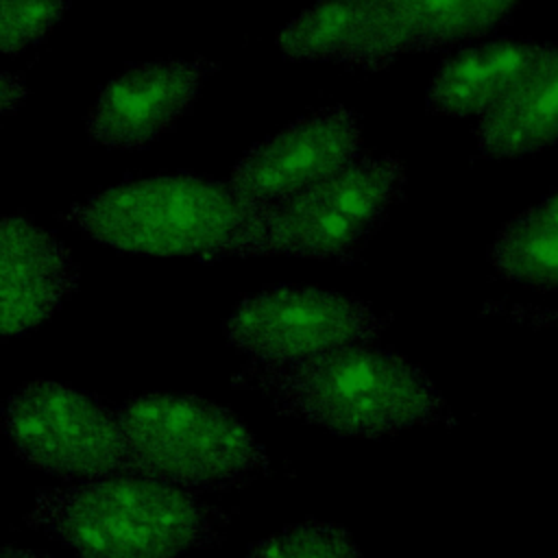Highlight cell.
Masks as SVG:
<instances>
[{"label":"cell","instance_id":"6da1fadb","mask_svg":"<svg viewBox=\"0 0 558 558\" xmlns=\"http://www.w3.org/2000/svg\"><path fill=\"white\" fill-rule=\"evenodd\" d=\"M246 381L268 395L281 414L342 436L379 438L445 414L442 397L418 366L371 344L259 364Z\"/></svg>","mask_w":558,"mask_h":558},{"label":"cell","instance_id":"7a4b0ae2","mask_svg":"<svg viewBox=\"0 0 558 558\" xmlns=\"http://www.w3.org/2000/svg\"><path fill=\"white\" fill-rule=\"evenodd\" d=\"M26 523L78 558H177L211 545L222 517L172 484L111 475L41 490Z\"/></svg>","mask_w":558,"mask_h":558},{"label":"cell","instance_id":"3957f363","mask_svg":"<svg viewBox=\"0 0 558 558\" xmlns=\"http://www.w3.org/2000/svg\"><path fill=\"white\" fill-rule=\"evenodd\" d=\"M87 238L135 255H238L255 218L229 185L194 174L135 179L68 211Z\"/></svg>","mask_w":558,"mask_h":558},{"label":"cell","instance_id":"277c9868","mask_svg":"<svg viewBox=\"0 0 558 558\" xmlns=\"http://www.w3.org/2000/svg\"><path fill=\"white\" fill-rule=\"evenodd\" d=\"M146 477L185 488H227L268 469L255 436L227 408L194 395L148 392L118 410Z\"/></svg>","mask_w":558,"mask_h":558},{"label":"cell","instance_id":"5b68a950","mask_svg":"<svg viewBox=\"0 0 558 558\" xmlns=\"http://www.w3.org/2000/svg\"><path fill=\"white\" fill-rule=\"evenodd\" d=\"M401 190V161L395 157L357 159L281 205L257 211L238 255L347 257L379 227Z\"/></svg>","mask_w":558,"mask_h":558},{"label":"cell","instance_id":"8992f818","mask_svg":"<svg viewBox=\"0 0 558 558\" xmlns=\"http://www.w3.org/2000/svg\"><path fill=\"white\" fill-rule=\"evenodd\" d=\"M4 429L22 460L54 477L144 475L118 414L57 381H33L15 390L4 405Z\"/></svg>","mask_w":558,"mask_h":558},{"label":"cell","instance_id":"52a82bcc","mask_svg":"<svg viewBox=\"0 0 558 558\" xmlns=\"http://www.w3.org/2000/svg\"><path fill=\"white\" fill-rule=\"evenodd\" d=\"M381 331L384 320L366 303L296 286L251 294L227 320L229 342L266 366L371 344Z\"/></svg>","mask_w":558,"mask_h":558},{"label":"cell","instance_id":"ba28073f","mask_svg":"<svg viewBox=\"0 0 558 558\" xmlns=\"http://www.w3.org/2000/svg\"><path fill=\"white\" fill-rule=\"evenodd\" d=\"M360 146L355 116L344 107H327L255 144L238 161L227 185L257 214L355 163Z\"/></svg>","mask_w":558,"mask_h":558},{"label":"cell","instance_id":"9c48e42d","mask_svg":"<svg viewBox=\"0 0 558 558\" xmlns=\"http://www.w3.org/2000/svg\"><path fill=\"white\" fill-rule=\"evenodd\" d=\"M203 76L201 63L183 59L133 65L102 87L89 109L87 131L109 148H142L194 105Z\"/></svg>","mask_w":558,"mask_h":558},{"label":"cell","instance_id":"30bf717a","mask_svg":"<svg viewBox=\"0 0 558 558\" xmlns=\"http://www.w3.org/2000/svg\"><path fill=\"white\" fill-rule=\"evenodd\" d=\"M74 286L76 268L59 240L22 216L2 218L0 329L4 338L46 320Z\"/></svg>","mask_w":558,"mask_h":558},{"label":"cell","instance_id":"8fae6325","mask_svg":"<svg viewBox=\"0 0 558 558\" xmlns=\"http://www.w3.org/2000/svg\"><path fill=\"white\" fill-rule=\"evenodd\" d=\"M277 44L294 61L384 68L395 59L384 0H318L279 33Z\"/></svg>","mask_w":558,"mask_h":558},{"label":"cell","instance_id":"7c38bea8","mask_svg":"<svg viewBox=\"0 0 558 558\" xmlns=\"http://www.w3.org/2000/svg\"><path fill=\"white\" fill-rule=\"evenodd\" d=\"M558 142V41L541 46L519 78L480 113L486 157H514Z\"/></svg>","mask_w":558,"mask_h":558},{"label":"cell","instance_id":"4fadbf2b","mask_svg":"<svg viewBox=\"0 0 558 558\" xmlns=\"http://www.w3.org/2000/svg\"><path fill=\"white\" fill-rule=\"evenodd\" d=\"M541 44L495 39L447 59L427 92V109L442 116L486 111L534 61Z\"/></svg>","mask_w":558,"mask_h":558},{"label":"cell","instance_id":"5bb4252c","mask_svg":"<svg viewBox=\"0 0 558 558\" xmlns=\"http://www.w3.org/2000/svg\"><path fill=\"white\" fill-rule=\"evenodd\" d=\"M519 0H384L392 54L432 50L482 35Z\"/></svg>","mask_w":558,"mask_h":558},{"label":"cell","instance_id":"9a60e30c","mask_svg":"<svg viewBox=\"0 0 558 558\" xmlns=\"http://www.w3.org/2000/svg\"><path fill=\"white\" fill-rule=\"evenodd\" d=\"M495 270L536 288H558V194L512 218L490 246Z\"/></svg>","mask_w":558,"mask_h":558},{"label":"cell","instance_id":"2e32d148","mask_svg":"<svg viewBox=\"0 0 558 558\" xmlns=\"http://www.w3.org/2000/svg\"><path fill=\"white\" fill-rule=\"evenodd\" d=\"M246 558H362V554L344 527L305 521L266 536Z\"/></svg>","mask_w":558,"mask_h":558},{"label":"cell","instance_id":"e0dca14e","mask_svg":"<svg viewBox=\"0 0 558 558\" xmlns=\"http://www.w3.org/2000/svg\"><path fill=\"white\" fill-rule=\"evenodd\" d=\"M63 0H0V48L20 52L44 37L61 17Z\"/></svg>","mask_w":558,"mask_h":558},{"label":"cell","instance_id":"ac0fdd59","mask_svg":"<svg viewBox=\"0 0 558 558\" xmlns=\"http://www.w3.org/2000/svg\"><path fill=\"white\" fill-rule=\"evenodd\" d=\"M24 94H26V89H24V83L20 81V76H15L11 72H4L2 81H0V105H2V111L4 113L13 111L22 102Z\"/></svg>","mask_w":558,"mask_h":558},{"label":"cell","instance_id":"d6986e66","mask_svg":"<svg viewBox=\"0 0 558 558\" xmlns=\"http://www.w3.org/2000/svg\"><path fill=\"white\" fill-rule=\"evenodd\" d=\"M2 558H50L44 551H33V549H15V547H4Z\"/></svg>","mask_w":558,"mask_h":558},{"label":"cell","instance_id":"ffe728a7","mask_svg":"<svg viewBox=\"0 0 558 558\" xmlns=\"http://www.w3.org/2000/svg\"><path fill=\"white\" fill-rule=\"evenodd\" d=\"M554 320H556V323H558V312H554Z\"/></svg>","mask_w":558,"mask_h":558}]
</instances>
